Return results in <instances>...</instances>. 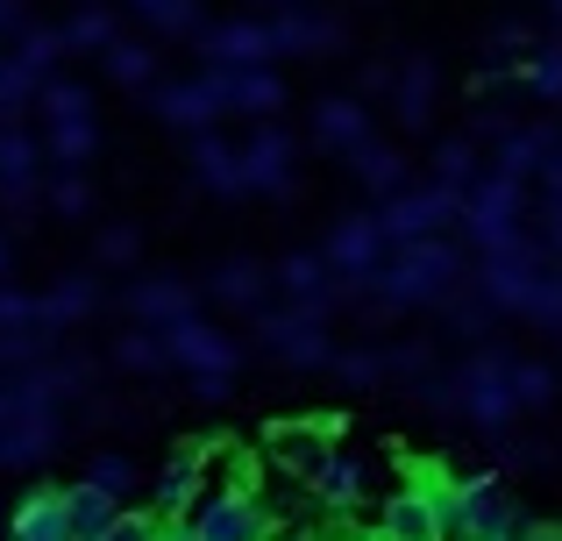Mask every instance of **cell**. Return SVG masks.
Here are the masks:
<instances>
[{
    "instance_id": "ba28073f",
    "label": "cell",
    "mask_w": 562,
    "mask_h": 541,
    "mask_svg": "<svg viewBox=\"0 0 562 541\" xmlns=\"http://www.w3.org/2000/svg\"><path fill=\"white\" fill-rule=\"evenodd\" d=\"M378 228H384V243H435V236H456V222H463V193H449V185H406V193H392V200H378Z\"/></svg>"
},
{
    "instance_id": "e575fe53",
    "label": "cell",
    "mask_w": 562,
    "mask_h": 541,
    "mask_svg": "<svg viewBox=\"0 0 562 541\" xmlns=\"http://www.w3.org/2000/svg\"><path fill=\"white\" fill-rule=\"evenodd\" d=\"M513 79H520L535 100H549V108H562V36L535 43V50H527L520 65H513Z\"/></svg>"
},
{
    "instance_id": "9f6ffc18",
    "label": "cell",
    "mask_w": 562,
    "mask_h": 541,
    "mask_svg": "<svg viewBox=\"0 0 562 541\" xmlns=\"http://www.w3.org/2000/svg\"><path fill=\"white\" fill-rule=\"evenodd\" d=\"M8 257H14V243H8V228H0V278H8Z\"/></svg>"
},
{
    "instance_id": "c3c4849f",
    "label": "cell",
    "mask_w": 562,
    "mask_h": 541,
    "mask_svg": "<svg viewBox=\"0 0 562 541\" xmlns=\"http://www.w3.org/2000/svg\"><path fill=\"white\" fill-rule=\"evenodd\" d=\"M541 250H549L555 264H562V193L541 200Z\"/></svg>"
},
{
    "instance_id": "db71d44e",
    "label": "cell",
    "mask_w": 562,
    "mask_h": 541,
    "mask_svg": "<svg viewBox=\"0 0 562 541\" xmlns=\"http://www.w3.org/2000/svg\"><path fill=\"white\" fill-rule=\"evenodd\" d=\"M520 541H562V528H527Z\"/></svg>"
},
{
    "instance_id": "f35d334b",
    "label": "cell",
    "mask_w": 562,
    "mask_h": 541,
    "mask_svg": "<svg viewBox=\"0 0 562 541\" xmlns=\"http://www.w3.org/2000/svg\"><path fill=\"white\" fill-rule=\"evenodd\" d=\"M555 371L549 363H535V357H513V406L520 414H541V406H555Z\"/></svg>"
},
{
    "instance_id": "4dcf8cb0",
    "label": "cell",
    "mask_w": 562,
    "mask_h": 541,
    "mask_svg": "<svg viewBox=\"0 0 562 541\" xmlns=\"http://www.w3.org/2000/svg\"><path fill=\"white\" fill-rule=\"evenodd\" d=\"M342 165L357 171V185H363L371 200H392V193H406V185H413V179H406V157H398L392 143H378V136L363 143V150H349Z\"/></svg>"
},
{
    "instance_id": "7402d4cb",
    "label": "cell",
    "mask_w": 562,
    "mask_h": 541,
    "mask_svg": "<svg viewBox=\"0 0 562 541\" xmlns=\"http://www.w3.org/2000/svg\"><path fill=\"white\" fill-rule=\"evenodd\" d=\"M214 71V65H206ZM221 79V100H228V114H249V122H278V108H285V79H278V65H249V71H214Z\"/></svg>"
},
{
    "instance_id": "ee69618b",
    "label": "cell",
    "mask_w": 562,
    "mask_h": 541,
    "mask_svg": "<svg viewBox=\"0 0 562 541\" xmlns=\"http://www.w3.org/2000/svg\"><path fill=\"white\" fill-rule=\"evenodd\" d=\"M335 377L378 385V377H392V349H335Z\"/></svg>"
},
{
    "instance_id": "30bf717a",
    "label": "cell",
    "mask_w": 562,
    "mask_h": 541,
    "mask_svg": "<svg viewBox=\"0 0 562 541\" xmlns=\"http://www.w3.org/2000/svg\"><path fill=\"white\" fill-rule=\"evenodd\" d=\"M384 257H392V243H384L378 214H342V222L328 228V243H321V264L335 271V285H342V300H349V306L363 300V285L378 278Z\"/></svg>"
},
{
    "instance_id": "d6986e66",
    "label": "cell",
    "mask_w": 562,
    "mask_h": 541,
    "mask_svg": "<svg viewBox=\"0 0 562 541\" xmlns=\"http://www.w3.org/2000/svg\"><path fill=\"white\" fill-rule=\"evenodd\" d=\"M206 449H214V435H192V442L171 457V471L157 477V528H171V520H186L192 506H200V492H206Z\"/></svg>"
},
{
    "instance_id": "d6a6232c",
    "label": "cell",
    "mask_w": 562,
    "mask_h": 541,
    "mask_svg": "<svg viewBox=\"0 0 562 541\" xmlns=\"http://www.w3.org/2000/svg\"><path fill=\"white\" fill-rule=\"evenodd\" d=\"M57 29H65V57H79V50H93V57H100L114 36H122V14L100 8V0H86V8H71Z\"/></svg>"
},
{
    "instance_id": "60d3db41",
    "label": "cell",
    "mask_w": 562,
    "mask_h": 541,
    "mask_svg": "<svg viewBox=\"0 0 562 541\" xmlns=\"http://www.w3.org/2000/svg\"><path fill=\"white\" fill-rule=\"evenodd\" d=\"M86 485H100L108 499H128V492H136V457H128V449H100V457L86 463Z\"/></svg>"
},
{
    "instance_id": "7bdbcfd3",
    "label": "cell",
    "mask_w": 562,
    "mask_h": 541,
    "mask_svg": "<svg viewBox=\"0 0 562 541\" xmlns=\"http://www.w3.org/2000/svg\"><path fill=\"white\" fill-rule=\"evenodd\" d=\"M114 363H122V371H136V377L171 371V363H165V342H157L150 328H122V342H114Z\"/></svg>"
},
{
    "instance_id": "7dc6e473",
    "label": "cell",
    "mask_w": 562,
    "mask_h": 541,
    "mask_svg": "<svg viewBox=\"0 0 562 541\" xmlns=\"http://www.w3.org/2000/svg\"><path fill=\"white\" fill-rule=\"evenodd\" d=\"M100 541H165V528H157L150 514H122V520H114V528L100 534Z\"/></svg>"
},
{
    "instance_id": "44dd1931",
    "label": "cell",
    "mask_w": 562,
    "mask_h": 541,
    "mask_svg": "<svg viewBox=\"0 0 562 541\" xmlns=\"http://www.w3.org/2000/svg\"><path fill=\"white\" fill-rule=\"evenodd\" d=\"M271 292H285V306H314V314H335L342 306V285L321 264V250H292L271 264Z\"/></svg>"
},
{
    "instance_id": "ffe728a7",
    "label": "cell",
    "mask_w": 562,
    "mask_h": 541,
    "mask_svg": "<svg viewBox=\"0 0 562 541\" xmlns=\"http://www.w3.org/2000/svg\"><path fill=\"white\" fill-rule=\"evenodd\" d=\"M122 314L136 320V328L165 335V328H179V320H192V314H200V292H192L186 278H143V285H128Z\"/></svg>"
},
{
    "instance_id": "1f68e13d",
    "label": "cell",
    "mask_w": 562,
    "mask_h": 541,
    "mask_svg": "<svg viewBox=\"0 0 562 541\" xmlns=\"http://www.w3.org/2000/svg\"><path fill=\"white\" fill-rule=\"evenodd\" d=\"M122 520V499H108L100 485H71L65 492V528H71V541H100Z\"/></svg>"
},
{
    "instance_id": "f6af8a7d",
    "label": "cell",
    "mask_w": 562,
    "mask_h": 541,
    "mask_svg": "<svg viewBox=\"0 0 562 541\" xmlns=\"http://www.w3.org/2000/svg\"><path fill=\"white\" fill-rule=\"evenodd\" d=\"M29 328H43L36 292H22V285H8V278H0V335H29Z\"/></svg>"
},
{
    "instance_id": "816d5d0a",
    "label": "cell",
    "mask_w": 562,
    "mask_h": 541,
    "mask_svg": "<svg viewBox=\"0 0 562 541\" xmlns=\"http://www.w3.org/2000/svg\"><path fill=\"white\" fill-rule=\"evenodd\" d=\"M541 193H562V157H555L549 171H541Z\"/></svg>"
},
{
    "instance_id": "74e56055",
    "label": "cell",
    "mask_w": 562,
    "mask_h": 541,
    "mask_svg": "<svg viewBox=\"0 0 562 541\" xmlns=\"http://www.w3.org/2000/svg\"><path fill=\"white\" fill-rule=\"evenodd\" d=\"M128 14H143L157 36H192V43H200V29H206L200 0H128Z\"/></svg>"
},
{
    "instance_id": "9c48e42d",
    "label": "cell",
    "mask_w": 562,
    "mask_h": 541,
    "mask_svg": "<svg viewBox=\"0 0 562 541\" xmlns=\"http://www.w3.org/2000/svg\"><path fill=\"white\" fill-rule=\"evenodd\" d=\"M520 499H513L498 477H456L449 499V541H520Z\"/></svg>"
},
{
    "instance_id": "83f0119b",
    "label": "cell",
    "mask_w": 562,
    "mask_h": 541,
    "mask_svg": "<svg viewBox=\"0 0 562 541\" xmlns=\"http://www.w3.org/2000/svg\"><path fill=\"white\" fill-rule=\"evenodd\" d=\"M36 314H43V335H65V328H86V320L100 314V285L86 271L57 278L50 292H36Z\"/></svg>"
},
{
    "instance_id": "cb8c5ba5",
    "label": "cell",
    "mask_w": 562,
    "mask_h": 541,
    "mask_svg": "<svg viewBox=\"0 0 562 541\" xmlns=\"http://www.w3.org/2000/svg\"><path fill=\"white\" fill-rule=\"evenodd\" d=\"M314 143L335 150V157L363 150V143H371V108H363L357 93H321L314 100Z\"/></svg>"
},
{
    "instance_id": "f1b7e54d",
    "label": "cell",
    "mask_w": 562,
    "mask_h": 541,
    "mask_svg": "<svg viewBox=\"0 0 562 541\" xmlns=\"http://www.w3.org/2000/svg\"><path fill=\"white\" fill-rule=\"evenodd\" d=\"M0 541H71V528H65V492H57V485L29 492V499L8 514V534H0Z\"/></svg>"
},
{
    "instance_id": "2e32d148",
    "label": "cell",
    "mask_w": 562,
    "mask_h": 541,
    "mask_svg": "<svg viewBox=\"0 0 562 541\" xmlns=\"http://www.w3.org/2000/svg\"><path fill=\"white\" fill-rule=\"evenodd\" d=\"M186 528L200 541H271V520H263V506L249 492H200Z\"/></svg>"
},
{
    "instance_id": "681fc988",
    "label": "cell",
    "mask_w": 562,
    "mask_h": 541,
    "mask_svg": "<svg viewBox=\"0 0 562 541\" xmlns=\"http://www.w3.org/2000/svg\"><path fill=\"white\" fill-rule=\"evenodd\" d=\"M29 29V0H0V43H14Z\"/></svg>"
},
{
    "instance_id": "6da1fadb",
    "label": "cell",
    "mask_w": 562,
    "mask_h": 541,
    "mask_svg": "<svg viewBox=\"0 0 562 541\" xmlns=\"http://www.w3.org/2000/svg\"><path fill=\"white\" fill-rule=\"evenodd\" d=\"M470 278V257L456 236H435V243H398L392 257L378 264V278L363 285V314L371 320H392V314H420V306H449Z\"/></svg>"
},
{
    "instance_id": "8d00e7d4",
    "label": "cell",
    "mask_w": 562,
    "mask_h": 541,
    "mask_svg": "<svg viewBox=\"0 0 562 541\" xmlns=\"http://www.w3.org/2000/svg\"><path fill=\"white\" fill-rule=\"evenodd\" d=\"M477 179H484V150H477L470 136L435 143V185H449V193H470Z\"/></svg>"
},
{
    "instance_id": "bcb514c9",
    "label": "cell",
    "mask_w": 562,
    "mask_h": 541,
    "mask_svg": "<svg viewBox=\"0 0 562 541\" xmlns=\"http://www.w3.org/2000/svg\"><path fill=\"white\" fill-rule=\"evenodd\" d=\"M136 257H143V236H136V228H100V243H93V264L100 271L136 264Z\"/></svg>"
},
{
    "instance_id": "603a6c76",
    "label": "cell",
    "mask_w": 562,
    "mask_h": 541,
    "mask_svg": "<svg viewBox=\"0 0 562 541\" xmlns=\"http://www.w3.org/2000/svg\"><path fill=\"white\" fill-rule=\"evenodd\" d=\"M271 50L278 57H328V50H342V22L321 8H285V14H271Z\"/></svg>"
},
{
    "instance_id": "d590c367",
    "label": "cell",
    "mask_w": 562,
    "mask_h": 541,
    "mask_svg": "<svg viewBox=\"0 0 562 541\" xmlns=\"http://www.w3.org/2000/svg\"><path fill=\"white\" fill-rule=\"evenodd\" d=\"M8 57L29 71V79H57V57H65V29H43V22H29L22 36L8 43Z\"/></svg>"
},
{
    "instance_id": "277c9868",
    "label": "cell",
    "mask_w": 562,
    "mask_h": 541,
    "mask_svg": "<svg viewBox=\"0 0 562 541\" xmlns=\"http://www.w3.org/2000/svg\"><path fill=\"white\" fill-rule=\"evenodd\" d=\"M449 414L470 420V428H484V435H506L513 420H520V406H513V357H506V349H477L470 363H456V371H449Z\"/></svg>"
},
{
    "instance_id": "5b68a950",
    "label": "cell",
    "mask_w": 562,
    "mask_h": 541,
    "mask_svg": "<svg viewBox=\"0 0 562 541\" xmlns=\"http://www.w3.org/2000/svg\"><path fill=\"white\" fill-rule=\"evenodd\" d=\"M157 342H165V363H171V371L192 377V392H200V399H221V392H228V377H235V363H243V342H235L228 328H214L206 314L165 328Z\"/></svg>"
},
{
    "instance_id": "7a4b0ae2",
    "label": "cell",
    "mask_w": 562,
    "mask_h": 541,
    "mask_svg": "<svg viewBox=\"0 0 562 541\" xmlns=\"http://www.w3.org/2000/svg\"><path fill=\"white\" fill-rule=\"evenodd\" d=\"M477 292L492 300V314H520L535 328L562 335V264L541 250L535 228L520 243H506V250L477 257Z\"/></svg>"
},
{
    "instance_id": "8992f818",
    "label": "cell",
    "mask_w": 562,
    "mask_h": 541,
    "mask_svg": "<svg viewBox=\"0 0 562 541\" xmlns=\"http://www.w3.org/2000/svg\"><path fill=\"white\" fill-rule=\"evenodd\" d=\"M449 499H456V477L435 471V463H420V471L384 499L378 534L384 541H449Z\"/></svg>"
},
{
    "instance_id": "6f0895ef",
    "label": "cell",
    "mask_w": 562,
    "mask_h": 541,
    "mask_svg": "<svg viewBox=\"0 0 562 541\" xmlns=\"http://www.w3.org/2000/svg\"><path fill=\"white\" fill-rule=\"evenodd\" d=\"M549 14H555V22H562V0H549Z\"/></svg>"
},
{
    "instance_id": "8fae6325",
    "label": "cell",
    "mask_w": 562,
    "mask_h": 541,
    "mask_svg": "<svg viewBox=\"0 0 562 541\" xmlns=\"http://www.w3.org/2000/svg\"><path fill=\"white\" fill-rule=\"evenodd\" d=\"M257 342L271 349L278 363H292V371H321V363H335L328 314H314V306H263V314H257Z\"/></svg>"
},
{
    "instance_id": "52a82bcc",
    "label": "cell",
    "mask_w": 562,
    "mask_h": 541,
    "mask_svg": "<svg viewBox=\"0 0 562 541\" xmlns=\"http://www.w3.org/2000/svg\"><path fill=\"white\" fill-rule=\"evenodd\" d=\"M456 236H463L477 257H492V250H506V243H520V236H527V185H513V179H498V171H484V179L463 193V222H456Z\"/></svg>"
},
{
    "instance_id": "b9f144b4",
    "label": "cell",
    "mask_w": 562,
    "mask_h": 541,
    "mask_svg": "<svg viewBox=\"0 0 562 541\" xmlns=\"http://www.w3.org/2000/svg\"><path fill=\"white\" fill-rule=\"evenodd\" d=\"M441 314H449V335H463V342H484V335H492V320H498L484 292H456Z\"/></svg>"
},
{
    "instance_id": "5bb4252c",
    "label": "cell",
    "mask_w": 562,
    "mask_h": 541,
    "mask_svg": "<svg viewBox=\"0 0 562 541\" xmlns=\"http://www.w3.org/2000/svg\"><path fill=\"white\" fill-rule=\"evenodd\" d=\"M562 157V128L555 122H513L506 136L492 143V157H484V171H498V179H513V185H527V179H541Z\"/></svg>"
},
{
    "instance_id": "484cf974",
    "label": "cell",
    "mask_w": 562,
    "mask_h": 541,
    "mask_svg": "<svg viewBox=\"0 0 562 541\" xmlns=\"http://www.w3.org/2000/svg\"><path fill=\"white\" fill-rule=\"evenodd\" d=\"M206 300L257 320L263 306H271V271H263L257 257H228V264H214V278H206Z\"/></svg>"
},
{
    "instance_id": "e0dca14e",
    "label": "cell",
    "mask_w": 562,
    "mask_h": 541,
    "mask_svg": "<svg viewBox=\"0 0 562 541\" xmlns=\"http://www.w3.org/2000/svg\"><path fill=\"white\" fill-rule=\"evenodd\" d=\"M371 477H378V471L357 457V449H342V442H335V457L314 471V485H306V492H314L321 520H357V506L371 499Z\"/></svg>"
},
{
    "instance_id": "f907efd6",
    "label": "cell",
    "mask_w": 562,
    "mask_h": 541,
    "mask_svg": "<svg viewBox=\"0 0 562 541\" xmlns=\"http://www.w3.org/2000/svg\"><path fill=\"white\" fill-rule=\"evenodd\" d=\"M314 541H371V534H363L357 520H321V528H314Z\"/></svg>"
},
{
    "instance_id": "680465c9",
    "label": "cell",
    "mask_w": 562,
    "mask_h": 541,
    "mask_svg": "<svg viewBox=\"0 0 562 541\" xmlns=\"http://www.w3.org/2000/svg\"><path fill=\"white\" fill-rule=\"evenodd\" d=\"M0 71H8V50H0Z\"/></svg>"
},
{
    "instance_id": "7c38bea8",
    "label": "cell",
    "mask_w": 562,
    "mask_h": 541,
    "mask_svg": "<svg viewBox=\"0 0 562 541\" xmlns=\"http://www.w3.org/2000/svg\"><path fill=\"white\" fill-rule=\"evenodd\" d=\"M235 157H243V193H292L300 185V143L278 122H257L235 143Z\"/></svg>"
},
{
    "instance_id": "3957f363",
    "label": "cell",
    "mask_w": 562,
    "mask_h": 541,
    "mask_svg": "<svg viewBox=\"0 0 562 541\" xmlns=\"http://www.w3.org/2000/svg\"><path fill=\"white\" fill-rule=\"evenodd\" d=\"M36 143H43V171H86L100 150V122H93V93L71 79H43L36 93Z\"/></svg>"
},
{
    "instance_id": "4fadbf2b",
    "label": "cell",
    "mask_w": 562,
    "mask_h": 541,
    "mask_svg": "<svg viewBox=\"0 0 562 541\" xmlns=\"http://www.w3.org/2000/svg\"><path fill=\"white\" fill-rule=\"evenodd\" d=\"M150 108H157V122L186 128V136H206V128H221L228 100H221L214 71H192V79H157L150 86Z\"/></svg>"
},
{
    "instance_id": "f546056e",
    "label": "cell",
    "mask_w": 562,
    "mask_h": 541,
    "mask_svg": "<svg viewBox=\"0 0 562 541\" xmlns=\"http://www.w3.org/2000/svg\"><path fill=\"white\" fill-rule=\"evenodd\" d=\"M192 179H200L206 193H221V200H235V193H243V157H235V143L221 136V128L192 136Z\"/></svg>"
},
{
    "instance_id": "11a10c76",
    "label": "cell",
    "mask_w": 562,
    "mask_h": 541,
    "mask_svg": "<svg viewBox=\"0 0 562 541\" xmlns=\"http://www.w3.org/2000/svg\"><path fill=\"white\" fill-rule=\"evenodd\" d=\"M257 8H271V14H285V8H306V0H257Z\"/></svg>"
},
{
    "instance_id": "f5cc1de1",
    "label": "cell",
    "mask_w": 562,
    "mask_h": 541,
    "mask_svg": "<svg viewBox=\"0 0 562 541\" xmlns=\"http://www.w3.org/2000/svg\"><path fill=\"white\" fill-rule=\"evenodd\" d=\"M165 541H200V534H192L186 520H171V528H165Z\"/></svg>"
},
{
    "instance_id": "ac0fdd59",
    "label": "cell",
    "mask_w": 562,
    "mask_h": 541,
    "mask_svg": "<svg viewBox=\"0 0 562 541\" xmlns=\"http://www.w3.org/2000/svg\"><path fill=\"white\" fill-rule=\"evenodd\" d=\"M192 50L206 57L214 71H249V65H278L271 50V22H206Z\"/></svg>"
},
{
    "instance_id": "9a60e30c",
    "label": "cell",
    "mask_w": 562,
    "mask_h": 541,
    "mask_svg": "<svg viewBox=\"0 0 562 541\" xmlns=\"http://www.w3.org/2000/svg\"><path fill=\"white\" fill-rule=\"evenodd\" d=\"M57 428H65V414L22 406L8 392V406H0V471H29V463H43L57 449Z\"/></svg>"
},
{
    "instance_id": "4316f807",
    "label": "cell",
    "mask_w": 562,
    "mask_h": 541,
    "mask_svg": "<svg viewBox=\"0 0 562 541\" xmlns=\"http://www.w3.org/2000/svg\"><path fill=\"white\" fill-rule=\"evenodd\" d=\"M392 122L406 128V136H420V128L435 122V65H427V57L392 65Z\"/></svg>"
},
{
    "instance_id": "ab89813d",
    "label": "cell",
    "mask_w": 562,
    "mask_h": 541,
    "mask_svg": "<svg viewBox=\"0 0 562 541\" xmlns=\"http://www.w3.org/2000/svg\"><path fill=\"white\" fill-rule=\"evenodd\" d=\"M43 207L65 214V222L93 214V185H86V171H43Z\"/></svg>"
},
{
    "instance_id": "d4e9b609",
    "label": "cell",
    "mask_w": 562,
    "mask_h": 541,
    "mask_svg": "<svg viewBox=\"0 0 562 541\" xmlns=\"http://www.w3.org/2000/svg\"><path fill=\"white\" fill-rule=\"evenodd\" d=\"M328 457H335V420H285V428H271V463H285L306 485H314V471Z\"/></svg>"
},
{
    "instance_id": "836d02e7",
    "label": "cell",
    "mask_w": 562,
    "mask_h": 541,
    "mask_svg": "<svg viewBox=\"0 0 562 541\" xmlns=\"http://www.w3.org/2000/svg\"><path fill=\"white\" fill-rule=\"evenodd\" d=\"M100 71H108L114 86L150 93V86H157V50H150V43H136V36H114L108 50H100Z\"/></svg>"
}]
</instances>
